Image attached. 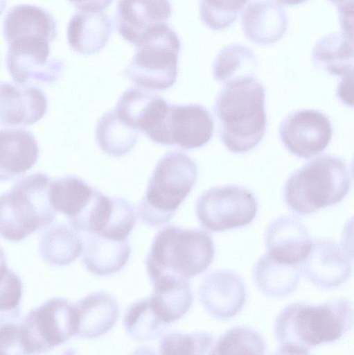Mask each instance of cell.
<instances>
[{
  "instance_id": "1",
  "label": "cell",
  "mask_w": 354,
  "mask_h": 355,
  "mask_svg": "<svg viewBox=\"0 0 354 355\" xmlns=\"http://www.w3.org/2000/svg\"><path fill=\"white\" fill-rule=\"evenodd\" d=\"M353 306L338 298L320 304L294 302L284 308L274 323L278 353L308 354L322 343L341 338L352 327Z\"/></svg>"
},
{
  "instance_id": "2",
  "label": "cell",
  "mask_w": 354,
  "mask_h": 355,
  "mask_svg": "<svg viewBox=\"0 0 354 355\" xmlns=\"http://www.w3.org/2000/svg\"><path fill=\"white\" fill-rule=\"evenodd\" d=\"M214 112L220 139L229 151L247 153L264 137L267 125L265 89L254 75L224 83L216 97Z\"/></svg>"
},
{
  "instance_id": "3",
  "label": "cell",
  "mask_w": 354,
  "mask_h": 355,
  "mask_svg": "<svg viewBox=\"0 0 354 355\" xmlns=\"http://www.w3.org/2000/svg\"><path fill=\"white\" fill-rule=\"evenodd\" d=\"M214 254L213 242L208 232L170 225L154 237L145 266L151 282L163 277L188 279L204 272Z\"/></svg>"
},
{
  "instance_id": "4",
  "label": "cell",
  "mask_w": 354,
  "mask_h": 355,
  "mask_svg": "<svg viewBox=\"0 0 354 355\" xmlns=\"http://www.w3.org/2000/svg\"><path fill=\"white\" fill-rule=\"evenodd\" d=\"M348 166L332 155L319 156L294 171L284 187V199L290 210L308 215L339 202L351 184Z\"/></svg>"
},
{
  "instance_id": "5",
  "label": "cell",
  "mask_w": 354,
  "mask_h": 355,
  "mask_svg": "<svg viewBox=\"0 0 354 355\" xmlns=\"http://www.w3.org/2000/svg\"><path fill=\"white\" fill-rule=\"evenodd\" d=\"M197 178L195 162L183 152L166 153L156 165L138 207L141 220L150 227L169 222Z\"/></svg>"
},
{
  "instance_id": "6",
  "label": "cell",
  "mask_w": 354,
  "mask_h": 355,
  "mask_svg": "<svg viewBox=\"0 0 354 355\" xmlns=\"http://www.w3.org/2000/svg\"><path fill=\"white\" fill-rule=\"evenodd\" d=\"M51 181L44 173L31 174L0 195V236L19 241L53 221L56 211L48 194Z\"/></svg>"
},
{
  "instance_id": "7",
  "label": "cell",
  "mask_w": 354,
  "mask_h": 355,
  "mask_svg": "<svg viewBox=\"0 0 354 355\" xmlns=\"http://www.w3.org/2000/svg\"><path fill=\"white\" fill-rule=\"evenodd\" d=\"M136 52L124 71L136 86L166 90L176 82L181 42L166 23L149 29L135 45Z\"/></svg>"
},
{
  "instance_id": "8",
  "label": "cell",
  "mask_w": 354,
  "mask_h": 355,
  "mask_svg": "<svg viewBox=\"0 0 354 355\" xmlns=\"http://www.w3.org/2000/svg\"><path fill=\"white\" fill-rule=\"evenodd\" d=\"M74 305L54 297L31 310L20 324L24 354L45 353L76 334Z\"/></svg>"
},
{
  "instance_id": "9",
  "label": "cell",
  "mask_w": 354,
  "mask_h": 355,
  "mask_svg": "<svg viewBox=\"0 0 354 355\" xmlns=\"http://www.w3.org/2000/svg\"><path fill=\"white\" fill-rule=\"evenodd\" d=\"M195 211L204 228L221 232L249 224L256 216L258 202L253 193L242 187H217L200 196Z\"/></svg>"
},
{
  "instance_id": "10",
  "label": "cell",
  "mask_w": 354,
  "mask_h": 355,
  "mask_svg": "<svg viewBox=\"0 0 354 355\" xmlns=\"http://www.w3.org/2000/svg\"><path fill=\"white\" fill-rule=\"evenodd\" d=\"M51 42L40 37L16 39L8 43V71L16 84H51L60 76L64 63L51 58Z\"/></svg>"
},
{
  "instance_id": "11",
  "label": "cell",
  "mask_w": 354,
  "mask_h": 355,
  "mask_svg": "<svg viewBox=\"0 0 354 355\" xmlns=\"http://www.w3.org/2000/svg\"><path fill=\"white\" fill-rule=\"evenodd\" d=\"M333 128L329 119L315 110H301L287 115L279 127L280 139L292 155L308 159L329 144Z\"/></svg>"
},
{
  "instance_id": "12",
  "label": "cell",
  "mask_w": 354,
  "mask_h": 355,
  "mask_svg": "<svg viewBox=\"0 0 354 355\" xmlns=\"http://www.w3.org/2000/svg\"><path fill=\"white\" fill-rule=\"evenodd\" d=\"M213 134V116L204 106L169 104L161 145H175L186 150L198 148L207 144Z\"/></svg>"
},
{
  "instance_id": "13",
  "label": "cell",
  "mask_w": 354,
  "mask_h": 355,
  "mask_svg": "<svg viewBox=\"0 0 354 355\" xmlns=\"http://www.w3.org/2000/svg\"><path fill=\"white\" fill-rule=\"evenodd\" d=\"M301 271L313 284L333 288L344 283L352 272V259L344 247L328 239L315 240Z\"/></svg>"
},
{
  "instance_id": "14",
  "label": "cell",
  "mask_w": 354,
  "mask_h": 355,
  "mask_svg": "<svg viewBox=\"0 0 354 355\" xmlns=\"http://www.w3.org/2000/svg\"><path fill=\"white\" fill-rule=\"evenodd\" d=\"M199 297L205 310L219 320L235 316L247 299L246 288L242 278L229 270H220L208 274L202 280Z\"/></svg>"
},
{
  "instance_id": "15",
  "label": "cell",
  "mask_w": 354,
  "mask_h": 355,
  "mask_svg": "<svg viewBox=\"0 0 354 355\" xmlns=\"http://www.w3.org/2000/svg\"><path fill=\"white\" fill-rule=\"evenodd\" d=\"M265 242L272 259L291 265H298L306 259L312 243L305 225L291 216L274 219L267 228Z\"/></svg>"
},
{
  "instance_id": "16",
  "label": "cell",
  "mask_w": 354,
  "mask_h": 355,
  "mask_svg": "<svg viewBox=\"0 0 354 355\" xmlns=\"http://www.w3.org/2000/svg\"><path fill=\"white\" fill-rule=\"evenodd\" d=\"M46 94L37 87L0 81V125H30L46 113Z\"/></svg>"
},
{
  "instance_id": "17",
  "label": "cell",
  "mask_w": 354,
  "mask_h": 355,
  "mask_svg": "<svg viewBox=\"0 0 354 355\" xmlns=\"http://www.w3.org/2000/svg\"><path fill=\"white\" fill-rule=\"evenodd\" d=\"M171 15L170 0H118L117 29L125 40L136 45L149 29L166 23Z\"/></svg>"
},
{
  "instance_id": "18",
  "label": "cell",
  "mask_w": 354,
  "mask_h": 355,
  "mask_svg": "<svg viewBox=\"0 0 354 355\" xmlns=\"http://www.w3.org/2000/svg\"><path fill=\"white\" fill-rule=\"evenodd\" d=\"M245 37L258 45H269L281 40L287 32L288 19L285 10L271 0H255L241 16Z\"/></svg>"
},
{
  "instance_id": "19",
  "label": "cell",
  "mask_w": 354,
  "mask_h": 355,
  "mask_svg": "<svg viewBox=\"0 0 354 355\" xmlns=\"http://www.w3.org/2000/svg\"><path fill=\"white\" fill-rule=\"evenodd\" d=\"M39 146L33 135L23 128L0 129V181L19 178L36 164Z\"/></svg>"
},
{
  "instance_id": "20",
  "label": "cell",
  "mask_w": 354,
  "mask_h": 355,
  "mask_svg": "<svg viewBox=\"0 0 354 355\" xmlns=\"http://www.w3.org/2000/svg\"><path fill=\"white\" fill-rule=\"evenodd\" d=\"M73 305L77 323L76 336L79 337L94 338L106 334L118 317L116 299L105 292L89 294Z\"/></svg>"
},
{
  "instance_id": "21",
  "label": "cell",
  "mask_w": 354,
  "mask_h": 355,
  "mask_svg": "<svg viewBox=\"0 0 354 355\" xmlns=\"http://www.w3.org/2000/svg\"><path fill=\"white\" fill-rule=\"evenodd\" d=\"M6 42L21 37H41L53 42L57 35V24L46 9L30 4H19L9 9L3 23Z\"/></svg>"
},
{
  "instance_id": "22",
  "label": "cell",
  "mask_w": 354,
  "mask_h": 355,
  "mask_svg": "<svg viewBox=\"0 0 354 355\" xmlns=\"http://www.w3.org/2000/svg\"><path fill=\"white\" fill-rule=\"evenodd\" d=\"M112 32V23L105 12L79 10L68 24L67 37L75 52L91 55L105 46Z\"/></svg>"
},
{
  "instance_id": "23",
  "label": "cell",
  "mask_w": 354,
  "mask_h": 355,
  "mask_svg": "<svg viewBox=\"0 0 354 355\" xmlns=\"http://www.w3.org/2000/svg\"><path fill=\"white\" fill-rule=\"evenodd\" d=\"M82 261L91 273L105 276L120 270L127 262L130 247L127 241L84 234Z\"/></svg>"
},
{
  "instance_id": "24",
  "label": "cell",
  "mask_w": 354,
  "mask_h": 355,
  "mask_svg": "<svg viewBox=\"0 0 354 355\" xmlns=\"http://www.w3.org/2000/svg\"><path fill=\"white\" fill-rule=\"evenodd\" d=\"M151 282L153 292L148 298L164 323L168 325L188 311L193 295L188 279L163 277Z\"/></svg>"
},
{
  "instance_id": "25",
  "label": "cell",
  "mask_w": 354,
  "mask_h": 355,
  "mask_svg": "<svg viewBox=\"0 0 354 355\" xmlns=\"http://www.w3.org/2000/svg\"><path fill=\"white\" fill-rule=\"evenodd\" d=\"M312 59L316 67L331 75L353 73V36L343 32L326 35L316 42Z\"/></svg>"
},
{
  "instance_id": "26",
  "label": "cell",
  "mask_w": 354,
  "mask_h": 355,
  "mask_svg": "<svg viewBox=\"0 0 354 355\" xmlns=\"http://www.w3.org/2000/svg\"><path fill=\"white\" fill-rule=\"evenodd\" d=\"M301 272L298 265L277 261L267 254L257 261L252 274L256 285L263 293L279 298L296 290Z\"/></svg>"
},
{
  "instance_id": "27",
  "label": "cell",
  "mask_w": 354,
  "mask_h": 355,
  "mask_svg": "<svg viewBox=\"0 0 354 355\" xmlns=\"http://www.w3.org/2000/svg\"><path fill=\"white\" fill-rule=\"evenodd\" d=\"M95 191L82 179L67 175L51 180L48 194L53 209L65 215L70 223L85 210Z\"/></svg>"
},
{
  "instance_id": "28",
  "label": "cell",
  "mask_w": 354,
  "mask_h": 355,
  "mask_svg": "<svg viewBox=\"0 0 354 355\" xmlns=\"http://www.w3.org/2000/svg\"><path fill=\"white\" fill-rule=\"evenodd\" d=\"M82 240L72 227L59 224L46 230L39 241L41 257L53 266H66L82 252Z\"/></svg>"
},
{
  "instance_id": "29",
  "label": "cell",
  "mask_w": 354,
  "mask_h": 355,
  "mask_svg": "<svg viewBox=\"0 0 354 355\" xmlns=\"http://www.w3.org/2000/svg\"><path fill=\"white\" fill-rule=\"evenodd\" d=\"M161 97L131 87L120 96L114 112L127 125L145 132L154 118Z\"/></svg>"
},
{
  "instance_id": "30",
  "label": "cell",
  "mask_w": 354,
  "mask_h": 355,
  "mask_svg": "<svg viewBox=\"0 0 354 355\" xmlns=\"http://www.w3.org/2000/svg\"><path fill=\"white\" fill-rule=\"evenodd\" d=\"M96 138L99 147L106 154L120 157L128 153L136 143L138 130L127 125L112 110L99 119Z\"/></svg>"
},
{
  "instance_id": "31",
  "label": "cell",
  "mask_w": 354,
  "mask_h": 355,
  "mask_svg": "<svg viewBox=\"0 0 354 355\" xmlns=\"http://www.w3.org/2000/svg\"><path fill=\"white\" fill-rule=\"evenodd\" d=\"M123 325L128 335L139 341L158 338L168 326L155 312L148 297L139 300L127 308Z\"/></svg>"
},
{
  "instance_id": "32",
  "label": "cell",
  "mask_w": 354,
  "mask_h": 355,
  "mask_svg": "<svg viewBox=\"0 0 354 355\" xmlns=\"http://www.w3.org/2000/svg\"><path fill=\"white\" fill-rule=\"evenodd\" d=\"M257 60L252 50L246 46L233 44L224 47L217 55L213 64L214 78L226 83L245 75H254Z\"/></svg>"
},
{
  "instance_id": "33",
  "label": "cell",
  "mask_w": 354,
  "mask_h": 355,
  "mask_svg": "<svg viewBox=\"0 0 354 355\" xmlns=\"http://www.w3.org/2000/svg\"><path fill=\"white\" fill-rule=\"evenodd\" d=\"M265 351V341L258 331L238 326L227 331L215 342L211 354H263Z\"/></svg>"
},
{
  "instance_id": "34",
  "label": "cell",
  "mask_w": 354,
  "mask_h": 355,
  "mask_svg": "<svg viewBox=\"0 0 354 355\" xmlns=\"http://www.w3.org/2000/svg\"><path fill=\"white\" fill-rule=\"evenodd\" d=\"M214 344L213 336L206 332L186 334L175 331L162 337L159 351L161 354H211Z\"/></svg>"
},
{
  "instance_id": "35",
  "label": "cell",
  "mask_w": 354,
  "mask_h": 355,
  "mask_svg": "<svg viewBox=\"0 0 354 355\" xmlns=\"http://www.w3.org/2000/svg\"><path fill=\"white\" fill-rule=\"evenodd\" d=\"M249 0H200L202 21L213 31L229 28Z\"/></svg>"
},
{
  "instance_id": "36",
  "label": "cell",
  "mask_w": 354,
  "mask_h": 355,
  "mask_svg": "<svg viewBox=\"0 0 354 355\" xmlns=\"http://www.w3.org/2000/svg\"><path fill=\"white\" fill-rule=\"evenodd\" d=\"M21 295L22 283L19 277L8 269L0 279V326L8 322H17L19 320Z\"/></svg>"
},
{
  "instance_id": "37",
  "label": "cell",
  "mask_w": 354,
  "mask_h": 355,
  "mask_svg": "<svg viewBox=\"0 0 354 355\" xmlns=\"http://www.w3.org/2000/svg\"><path fill=\"white\" fill-rule=\"evenodd\" d=\"M0 354H24L20 324L12 322L0 326Z\"/></svg>"
},
{
  "instance_id": "38",
  "label": "cell",
  "mask_w": 354,
  "mask_h": 355,
  "mask_svg": "<svg viewBox=\"0 0 354 355\" xmlns=\"http://www.w3.org/2000/svg\"><path fill=\"white\" fill-rule=\"evenodd\" d=\"M339 11L342 31H353V0H329Z\"/></svg>"
},
{
  "instance_id": "39",
  "label": "cell",
  "mask_w": 354,
  "mask_h": 355,
  "mask_svg": "<svg viewBox=\"0 0 354 355\" xmlns=\"http://www.w3.org/2000/svg\"><path fill=\"white\" fill-rule=\"evenodd\" d=\"M78 10L87 12H103L113 0H69Z\"/></svg>"
},
{
  "instance_id": "40",
  "label": "cell",
  "mask_w": 354,
  "mask_h": 355,
  "mask_svg": "<svg viewBox=\"0 0 354 355\" xmlns=\"http://www.w3.org/2000/svg\"><path fill=\"white\" fill-rule=\"evenodd\" d=\"M353 73L344 76L337 87V95L343 102L352 105L349 97L352 98Z\"/></svg>"
},
{
  "instance_id": "41",
  "label": "cell",
  "mask_w": 354,
  "mask_h": 355,
  "mask_svg": "<svg viewBox=\"0 0 354 355\" xmlns=\"http://www.w3.org/2000/svg\"><path fill=\"white\" fill-rule=\"evenodd\" d=\"M8 269V268L6 266L5 254L0 247V279L3 277Z\"/></svg>"
},
{
  "instance_id": "42",
  "label": "cell",
  "mask_w": 354,
  "mask_h": 355,
  "mask_svg": "<svg viewBox=\"0 0 354 355\" xmlns=\"http://www.w3.org/2000/svg\"><path fill=\"white\" fill-rule=\"evenodd\" d=\"M277 2L287 6H294L303 3L308 0H276Z\"/></svg>"
},
{
  "instance_id": "43",
  "label": "cell",
  "mask_w": 354,
  "mask_h": 355,
  "mask_svg": "<svg viewBox=\"0 0 354 355\" xmlns=\"http://www.w3.org/2000/svg\"><path fill=\"white\" fill-rule=\"evenodd\" d=\"M8 0H0V15L3 13L7 6Z\"/></svg>"
}]
</instances>
